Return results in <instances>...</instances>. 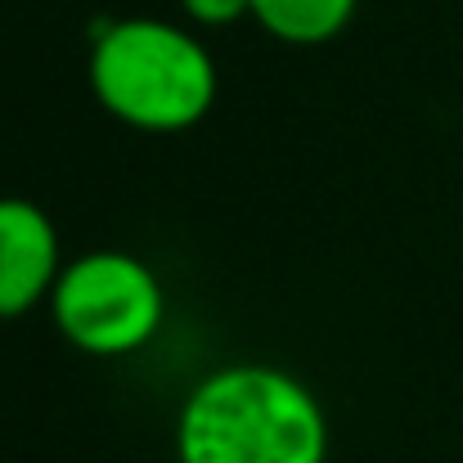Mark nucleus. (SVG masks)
<instances>
[{"label":"nucleus","mask_w":463,"mask_h":463,"mask_svg":"<svg viewBox=\"0 0 463 463\" xmlns=\"http://www.w3.org/2000/svg\"><path fill=\"white\" fill-rule=\"evenodd\" d=\"M324 401L279 364H225L198 378L175 414L180 463H328Z\"/></svg>","instance_id":"nucleus-1"},{"label":"nucleus","mask_w":463,"mask_h":463,"mask_svg":"<svg viewBox=\"0 0 463 463\" xmlns=\"http://www.w3.org/2000/svg\"><path fill=\"white\" fill-rule=\"evenodd\" d=\"M63 270L59 230L50 212L32 198H0V319H23L50 302Z\"/></svg>","instance_id":"nucleus-4"},{"label":"nucleus","mask_w":463,"mask_h":463,"mask_svg":"<svg viewBox=\"0 0 463 463\" xmlns=\"http://www.w3.org/2000/svg\"><path fill=\"white\" fill-rule=\"evenodd\" d=\"M90 90L99 109L136 131H189L221 90L207 45L166 18H113L90 45Z\"/></svg>","instance_id":"nucleus-2"},{"label":"nucleus","mask_w":463,"mask_h":463,"mask_svg":"<svg viewBox=\"0 0 463 463\" xmlns=\"http://www.w3.org/2000/svg\"><path fill=\"white\" fill-rule=\"evenodd\" d=\"M54 328L95 360L145 351L166 319V293L149 261L122 248H95L63 261L50 293Z\"/></svg>","instance_id":"nucleus-3"},{"label":"nucleus","mask_w":463,"mask_h":463,"mask_svg":"<svg viewBox=\"0 0 463 463\" xmlns=\"http://www.w3.org/2000/svg\"><path fill=\"white\" fill-rule=\"evenodd\" d=\"M360 0H252V23L284 45H324L346 32Z\"/></svg>","instance_id":"nucleus-5"},{"label":"nucleus","mask_w":463,"mask_h":463,"mask_svg":"<svg viewBox=\"0 0 463 463\" xmlns=\"http://www.w3.org/2000/svg\"><path fill=\"white\" fill-rule=\"evenodd\" d=\"M180 9L198 27H234L252 18V0H180Z\"/></svg>","instance_id":"nucleus-6"}]
</instances>
